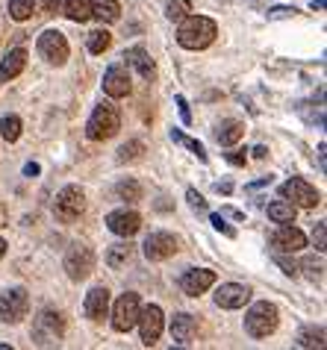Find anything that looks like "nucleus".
Wrapping results in <instances>:
<instances>
[{
  "instance_id": "obj_1",
  "label": "nucleus",
  "mask_w": 327,
  "mask_h": 350,
  "mask_svg": "<svg viewBox=\"0 0 327 350\" xmlns=\"http://www.w3.org/2000/svg\"><path fill=\"white\" fill-rule=\"evenodd\" d=\"M218 36V27L213 18L207 15H186L180 21V30H177V42L180 47H186V51H204L215 42Z\"/></svg>"
},
{
  "instance_id": "obj_2",
  "label": "nucleus",
  "mask_w": 327,
  "mask_h": 350,
  "mask_svg": "<svg viewBox=\"0 0 327 350\" xmlns=\"http://www.w3.org/2000/svg\"><path fill=\"white\" fill-rule=\"evenodd\" d=\"M118 130H121V115L112 103H101L98 109L92 112L89 124H86V135H89L92 142H107Z\"/></svg>"
},
{
  "instance_id": "obj_3",
  "label": "nucleus",
  "mask_w": 327,
  "mask_h": 350,
  "mask_svg": "<svg viewBox=\"0 0 327 350\" xmlns=\"http://www.w3.org/2000/svg\"><path fill=\"white\" fill-rule=\"evenodd\" d=\"M245 329H248V336H254V338L272 336L277 329V306L268 304V300L254 304L251 309H248V315H245Z\"/></svg>"
},
{
  "instance_id": "obj_4",
  "label": "nucleus",
  "mask_w": 327,
  "mask_h": 350,
  "mask_svg": "<svg viewBox=\"0 0 327 350\" xmlns=\"http://www.w3.org/2000/svg\"><path fill=\"white\" fill-rule=\"evenodd\" d=\"M30 309V295L27 288H6L0 295V324H21Z\"/></svg>"
},
{
  "instance_id": "obj_5",
  "label": "nucleus",
  "mask_w": 327,
  "mask_h": 350,
  "mask_svg": "<svg viewBox=\"0 0 327 350\" xmlns=\"http://www.w3.org/2000/svg\"><path fill=\"white\" fill-rule=\"evenodd\" d=\"M65 274H68V280H74V283H80V280H86L94 271V254L89 245H83V241H74V245L68 247V254H65Z\"/></svg>"
},
{
  "instance_id": "obj_6",
  "label": "nucleus",
  "mask_w": 327,
  "mask_h": 350,
  "mask_svg": "<svg viewBox=\"0 0 327 350\" xmlns=\"http://www.w3.org/2000/svg\"><path fill=\"white\" fill-rule=\"evenodd\" d=\"M139 312H142L139 295L136 291H127V295H121L112 306V327L118 329V333H130L139 321Z\"/></svg>"
},
{
  "instance_id": "obj_7",
  "label": "nucleus",
  "mask_w": 327,
  "mask_h": 350,
  "mask_svg": "<svg viewBox=\"0 0 327 350\" xmlns=\"http://www.w3.org/2000/svg\"><path fill=\"white\" fill-rule=\"evenodd\" d=\"M86 209V191L80 186H65L53 200V212L60 221H77Z\"/></svg>"
},
{
  "instance_id": "obj_8",
  "label": "nucleus",
  "mask_w": 327,
  "mask_h": 350,
  "mask_svg": "<svg viewBox=\"0 0 327 350\" xmlns=\"http://www.w3.org/2000/svg\"><path fill=\"white\" fill-rule=\"evenodd\" d=\"M62 329H65L62 315H60V312H51V309H44V312L36 318L33 342H36V345H42V347H53V345H60Z\"/></svg>"
},
{
  "instance_id": "obj_9",
  "label": "nucleus",
  "mask_w": 327,
  "mask_h": 350,
  "mask_svg": "<svg viewBox=\"0 0 327 350\" xmlns=\"http://www.w3.org/2000/svg\"><path fill=\"white\" fill-rule=\"evenodd\" d=\"M38 53L51 65H65L68 62V38L60 30H44L38 36Z\"/></svg>"
},
{
  "instance_id": "obj_10",
  "label": "nucleus",
  "mask_w": 327,
  "mask_h": 350,
  "mask_svg": "<svg viewBox=\"0 0 327 350\" xmlns=\"http://www.w3.org/2000/svg\"><path fill=\"white\" fill-rule=\"evenodd\" d=\"M280 194H283L286 200H292L295 206H301V209H313V206H319V203H322V194L315 191L306 180H301V177L286 180L283 189H280Z\"/></svg>"
},
{
  "instance_id": "obj_11",
  "label": "nucleus",
  "mask_w": 327,
  "mask_h": 350,
  "mask_svg": "<svg viewBox=\"0 0 327 350\" xmlns=\"http://www.w3.org/2000/svg\"><path fill=\"white\" fill-rule=\"evenodd\" d=\"M145 256L151 259V262H162V259H171L180 250V241L171 236V232H151V236L145 239Z\"/></svg>"
},
{
  "instance_id": "obj_12",
  "label": "nucleus",
  "mask_w": 327,
  "mask_h": 350,
  "mask_svg": "<svg viewBox=\"0 0 327 350\" xmlns=\"http://www.w3.org/2000/svg\"><path fill=\"white\" fill-rule=\"evenodd\" d=\"M136 324H139V329H142V345L153 347V345L159 342V336H162V309H159V306L142 309Z\"/></svg>"
},
{
  "instance_id": "obj_13",
  "label": "nucleus",
  "mask_w": 327,
  "mask_h": 350,
  "mask_svg": "<svg viewBox=\"0 0 327 350\" xmlns=\"http://www.w3.org/2000/svg\"><path fill=\"white\" fill-rule=\"evenodd\" d=\"M213 283H215V271H209V268H189L186 274L180 277V288H183V295H189V297L204 295Z\"/></svg>"
},
{
  "instance_id": "obj_14",
  "label": "nucleus",
  "mask_w": 327,
  "mask_h": 350,
  "mask_svg": "<svg viewBox=\"0 0 327 350\" xmlns=\"http://www.w3.org/2000/svg\"><path fill=\"white\" fill-rule=\"evenodd\" d=\"M107 227H109V232H115V236L130 239V236H136L139 232L142 218L136 215V212H130V209H118V212H109L107 215Z\"/></svg>"
},
{
  "instance_id": "obj_15",
  "label": "nucleus",
  "mask_w": 327,
  "mask_h": 350,
  "mask_svg": "<svg viewBox=\"0 0 327 350\" xmlns=\"http://www.w3.org/2000/svg\"><path fill=\"white\" fill-rule=\"evenodd\" d=\"M130 74L127 68H124L121 62H115L107 68V74H103V92H107L109 97H127L130 94Z\"/></svg>"
},
{
  "instance_id": "obj_16",
  "label": "nucleus",
  "mask_w": 327,
  "mask_h": 350,
  "mask_svg": "<svg viewBox=\"0 0 327 350\" xmlns=\"http://www.w3.org/2000/svg\"><path fill=\"white\" fill-rule=\"evenodd\" d=\"M248 300H251V288L242 283H224L215 291V304L221 309H242Z\"/></svg>"
},
{
  "instance_id": "obj_17",
  "label": "nucleus",
  "mask_w": 327,
  "mask_h": 350,
  "mask_svg": "<svg viewBox=\"0 0 327 350\" xmlns=\"http://www.w3.org/2000/svg\"><path fill=\"white\" fill-rule=\"evenodd\" d=\"M272 245L280 250V254H298L301 247H306V236L298 227H292V224H283L272 236Z\"/></svg>"
},
{
  "instance_id": "obj_18",
  "label": "nucleus",
  "mask_w": 327,
  "mask_h": 350,
  "mask_svg": "<svg viewBox=\"0 0 327 350\" xmlns=\"http://www.w3.org/2000/svg\"><path fill=\"white\" fill-rule=\"evenodd\" d=\"M83 312L89 321H103L109 312V291L103 286H94L89 295H86V304H83Z\"/></svg>"
},
{
  "instance_id": "obj_19",
  "label": "nucleus",
  "mask_w": 327,
  "mask_h": 350,
  "mask_svg": "<svg viewBox=\"0 0 327 350\" xmlns=\"http://www.w3.org/2000/svg\"><path fill=\"white\" fill-rule=\"evenodd\" d=\"M195 333H198V324L189 312H177L171 318V338H174L177 345H183V347L192 345L195 342Z\"/></svg>"
},
{
  "instance_id": "obj_20",
  "label": "nucleus",
  "mask_w": 327,
  "mask_h": 350,
  "mask_svg": "<svg viewBox=\"0 0 327 350\" xmlns=\"http://www.w3.org/2000/svg\"><path fill=\"white\" fill-rule=\"evenodd\" d=\"M24 68H27V51H24V47H15V51H9L6 59L0 62V80H3V83L15 80Z\"/></svg>"
},
{
  "instance_id": "obj_21",
  "label": "nucleus",
  "mask_w": 327,
  "mask_h": 350,
  "mask_svg": "<svg viewBox=\"0 0 327 350\" xmlns=\"http://www.w3.org/2000/svg\"><path fill=\"white\" fill-rule=\"evenodd\" d=\"M121 59H127V65L136 68V71L145 77V80H151V77L157 74V65H153V59L148 56L145 47H130V51H124Z\"/></svg>"
},
{
  "instance_id": "obj_22",
  "label": "nucleus",
  "mask_w": 327,
  "mask_h": 350,
  "mask_svg": "<svg viewBox=\"0 0 327 350\" xmlns=\"http://www.w3.org/2000/svg\"><path fill=\"white\" fill-rule=\"evenodd\" d=\"M242 135H245V124L236 121V118H227V121L215 124V142L221 144V148H230V144H236Z\"/></svg>"
},
{
  "instance_id": "obj_23",
  "label": "nucleus",
  "mask_w": 327,
  "mask_h": 350,
  "mask_svg": "<svg viewBox=\"0 0 327 350\" xmlns=\"http://www.w3.org/2000/svg\"><path fill=\"white\" fill-rule=\"evenodd\" d=\"M298 215V206L292 200H274V203H268V218H272L274 224H292Z\"/></svg>"
},
{
  "instance_id": "obj_24",
  "label": "nucleus",
  "mask_w": 327,
  "mask_h": 350,
  "mask_svg": "<svg viewBox=\"0 0 327 350\" xmlns=\"http://www.w3.org/2000/svg\"><path fill=\"white\" fill-rule=\"evenodd\" d=\"M92 15L103 24H112V21H118L121 6H118V0H92Z\"/></svg>"
},
{
  "instance_id": "obj_25",
  "label": "nucleus",
  "mask_w": 327,
  "mask_h": 350,
  "mask_svg": "<svg viewBox=\"0 0 327 350\" xmlns=\"http://www.w3.org/2000/svg\"><path fill=\"white\" fill-rule=\"evenodd\" d=\"M327 336H324V327H304L301 333H298L295 345L298 347H324Z\"/></svg>"
},
{
  "instance_id": "obj_26",
  "label": "nucleus",
  "mask_w": 327,
  "mask_h": 350,
  "mask_svg": "<svg viewBox=\"0 0 327 350\" xmlns=\"http://www.w3.org/2000/svg\"><path fill=\"white\" fill-rule=\"evenodd\" d=\"M65 15L74 24H83L92 18V0H65Z\"/></svg>"
},
{
  "instance_id": "obj_27",
  "label": "nucleus",
  "mask_w": 327,
  "mask_h": 350,
  "mask_svg": "<svg viewBox=\"0 0 327 350\" xmlns=\"http://www.w3.org/2000/svg\"><path fill=\"white\" fill-rule=\"evenodd\" d=\"M130 259H133V247L127 245V241H121V245H112V247L107 250V265L115 268V271L124 268Z\"/></svg>"
},
{
  "instance_id": "obj_28",
  "label": "nucleus",
  "mask_w": 327,
  "mask_h": 350,
  "mask_svg": "<svg viewBox=\"0 0 327 350\" xmlns=\"http://www.w3.org/2000/svg\"><path fill=\"white\" fill-rule=\"evenodd\" d=\"M115 198L127 200V203H136V200H142V186L136 180H121L118 186H115Z\"/></svg>"
},
{
  "instance_id": "obj_29",
  "label": "nucleus",
  "mask_w": 327,
  "mask_h": 350,
  "mask_svg": "<svg viewBox=\"0 0 327 350\" xmlns=\"http://www.w3.org/2000/svg\"><path fill=\"white\" fill-rule=\"evenodd\" d=\"M171 142H174V144H183V148L195 153V157H198L200 162H207V150H204V144H200V142L189 139V135H183L180 130H171Z\"/></svg>"
},
{
  "instance_id": "obj_30",
  "label": "nucleus",
  "mask_w": 327,
  "mask_h": 350,
  "mask_svg": "<svg viewBox=\"0 0 327 350\" xmlns=\"http://www.w3.org/2000/svg\"><path fill=\"white\" fill-rule=\"evenodd\" d=\"M36 9V0H9V15L12 21H27Z\"/></svg>"
},
{
  "instance_id": "obj_31",
  "label": "nucleus",
  "mask_w": 327,
  "mask_h": 350,
  "mask_svg": "<svg viewBox=\"0 0 327 350\" xmlns=\"http://www.w3.org/2000/svg\"><path fill=\"white\" fill-rule=\"evenodd\" d=\"M0 135H3L6 142H18V135H21V118H18V115H6V118L0 121Z\"/></svg>"
},
{
  "instance_id": "obj_32",
  "label": "nucleus",
  "mask_w": 327,
  "mask_h": 350,
  "mask_svg": "<svg viewBox=\"0 0 327 350\" xmlns=\"http://www.w3.org/2000/svg\"><path fill=\"white\" fill-rule=\"evenodd\" d=\"M112 44V36H109V30H94V33H89V51L92 53H103L107 47Z\"/></svg>"
},
{
  "instance_id": "obj_33",
  "label": "nucleus",
  "mask_w": 327,
  "mask_h": 350,
  "mask_svg": "<svg viewBox=\"0 0 327 350\" xmlns=\"http://www.w3.org/2000/svg\"><path fill=\"white\" fill-rule=\"evenodd\" d=\"M192 12V3L189 0H168V6H166V15H168V21H183Z\"/></svg>"
},
{
  "instance_id": "obj_34",
  "label": "nucleus",
  "mask_w": 327,
  "mask_h": 350,
  "mask_svg": "<svg viewBox=\"0 0 327 350\" xmlns=\"http://www.w3.org/2000/svg\"><path fill=\"white\" fill-rule=\"evenodd\" d=\"M301 268H304L306 280H322V277H324V262H322V256H319V259H315V256H306V259L301 262Z\"/></svg>"
},
{
  "instance_id": "obj_35",
  "label": "nucleus",
  "mask_w": 327,
  "mask_h": 350,
  "mask_svg": "<svg viewBox=\"0 0 327 350\" xmlns=\"http://www.w3.org/2000/svg\"><path fill=\"white\" fill-rule=\"evenodd\" d=\"M142 150H145V144H142V142H127V144H121L118 162H133V159H139Z\"/></svg>"
},
{
  "instance_id": "obj_36",
  "label": "nucleus",
  "mask_w": 327,
  "mask_h": 350,
  "mask_svg": "<svg viewBox=\"0 0 327 350\" xmlns=\"http://www.w3.org/2000/svg\"><path fill=\"white\" fill-rule=\"evenodd\" d=\"M209 224H213V227H215L218 232H224L227 239H236V230L224 221V215H221V212H213V215H209Z\"/></svg>"
},
{
  "instance_id": "obj_37",
  "label": "nucleus",
  "mask_w": 327,
  "mask_h": 350,
  "mask_svg": "<svg viewBox=\"0 0 327 350\" xmlns=\"http://www.w3.org/2000/svg\"><path fill=\"white\" fill-rule=\"evenodd\" d=\"M298 9H289V6H274L268 9V21H283V18H292Z\"/></svg>"
},
{
  "instance_id": "obj_38",
  "label": "nucleus",
  "mask_w": 327,
  "mask_h": 350,
  "mask_svg": "<svg viewBox=\"0 0 327 350\" xmlns=\"http://www.w3.org/2000/svg\"><path fill=\"white\" fill-rule=\"evenodd\" d=\"M186 200H189V206H192V209H198V212H207V200L200 198V194H198L195 189H189V191H186Z\"/></svg>"
},
{
  "instance_id": "obj_39",
  "label": "nucleus",
  "mask_w": 327,
  "mask_h": 350,
  "mask_svg": "<svg viewBox=\"0 0 327 350\" xmlns=\"http://www.w3.org/2000/svg\"><path fill=\"white\" fill-rule=\"evenodd\" d=\"M313 241H315V250H319V254H324V221L315 224V230H313Z\"/></svg>"
},
{
  "instance_id": "obj_40",
  "label": "nucleus",
  "mask_w": 327,
  "mask_h": 350,
  "mask_svg": "<svg viewBox=\"0 0 327 350\" xmlns=\"http://www.w3.org/2000/svg\"><path fill=\"white\" fill-rule=\"evenodd\" d=\"M177 106H180V118L183 124H192V112H189V103H186V97L177 94Z\"/></svg>"
},
{
  "instance_id": "obj_41",
  "label": "nucleus",
  "mask_w": 327,
  "mask_h": 350,
  "mask_svg": "<svg viewBox=\"0 0 327 350\" xmlns=\"http://www.w3.org/2000/svg\"><path fill=\"white\" fill-rule=\"evenodd\" d=\"M227 162L230 165H245V150H230L227 153Z\"/></svg>"
},
{
  "instance_id": "obj_42",
  "label": "nucleus",
  "mask_w": 327,
  "mask_h": 350,
  "mask_svg": "<svg viewBox=\"0 0 327 350\" xmlns=\"http://www.w3.org/2000/svg\"><path fill=\"white\" fill-rule=\"evenodd\" d=\"M56 9H60V0H42V12L44 15H56Z\"/></svg>"
},
{
  "instance_id": "obj_43",
  "label": "nucleus",
  "mask_w": 327,
  "mask_h": 350,
  "mask_svg": "<svg viewBox=\"0 0 327 350\" xmlns=\"http://www.w3.org/2000/svg\"><path fill=\"white\" fill-rule=\"evenodd\" d=\"M38 171H42V168H38L36 162H27V165H24V177H36Z\"/></svg>"
},
{
  "instance_id": "obj_44",
  "label": "nucleus",
  "mask_w": 327,
  "mask_h": 350,
  "mask_svg": "<svg viewBox=\"0 0 327 350\" xmlns=\"http://www.w3.org/2000/svg\"><path fill=\"white\" fill-rule=\"evenodd\" d=\"M215 191L218 194H230V191H233V186H230V183H215Z\"/></svg>"
},
{
  "instance_id": "obj_45",
  "label": "nucleus",
  "mask_w": 327,
  "mask_h": 350,
  "mask_svg": "<svg viewBox=\"0 0 327 350\" xmlns=\"http://www.w3.org/2000/svg\"><path fill=\"white\" fill-rule=\"evenodd\" d=\"M254 157H257V159H265V157H268V150L263 148V144H259V148H254Z\"/></svg>"
},
{
  "instance_id": "obj_46",
  "label": "nucleus",
  "mask_w": 327,
  "mask_h": 350,
  "mask_svg": "<svg viewBox=\"0 0 327 350\" xmlns=\"http://www.w3.org/2000/svg\"><path fill=\"white\" fill-rule=\"evenodd\" d=\"M224 212H227V215H230V218H236V221H242V218H245V215H242V212H236V209H224Z\"/></svg>"
},
{
  "instance_id": "obj_47",
  "label": "nucleus",
  "mask_w": 327,
  "mask_h": 350,
  "mask_svg": "<svg viewBox=\"0 0 327 350\" xmlns=\"http://www.w3.org/2000/svg\"><path fill=\"white\" fill-rule=\"evenodd\" d=\"M319 165H322V171H324V142L319 144Z\"/></svg>"
},
{
  "instance_id": "obj_48",
  "label": "nucleus",
  "mask_w": 327,
  "mask_h": 350,
  "mask_svg": "<svg viewBox=\"0 0 327 350\" xmlns=\"http://www.w3.org/2000/svg\"><path fill=\"white\" fill-rule=\"evenodd\" d=\"M3 254H6V241L0 239V259H3Z\"/></svg>"
}]
</instances>
